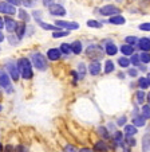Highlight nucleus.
<instances>
[{"label": "nucleus", "instance_id": "nucleus-1", "mask_svg": "<svg viewBox=\"0 0 150 152\" xmlns=\"http://www.w3.org/2000/svg\"><path fill=\"white\" fill-rule=\"evenodd\" d=\"M17 67H19V72H20V75H22L23 80H32L34 77V72H32V63L30 62L28 58H20L17 61Z\"/></svg>", "mask_w": 150, "mask_h": 152}, {"label": "nucleus", "instance_id": "nucleus-2", "mask_svg": "<svg viewBox=\"0 0 150 152\" xmlns=\"http://www.w3.org/2000/svg\"><path fill=\"white\" fill-rule=\"evenodd\" d=\"M31 61H32L34 67H36L40 72H44V70L48 69L47 58L43 54H40V53H34V54H31Z\"/></svg>", "mask_w": 150, "mask_h": 152}, {"label": "nucleus", "instance_id": "nucleus-3", "mask_svg": "<svg viewBox=\"0 0 150 152\" xmlns=\"http://www.w3.org/2000/svg\"><path fill=\"white\" fill-rule=\"evenodd\" d=\"M6 69H7V72H8V75L12 78V80L19 81L20 72H19V67H17V62H14V61H7Z\"/></svg>", "mask_w": 150, "mask_h": 152}, {"label": "nucleus", "instance_id": "nucleus-4", "mask_svg": "<svg viewBox=\"0 0 150 152\" xmlns=\"http://www.w3.org/2000/svg\"><path fill=\"white\" fill-rule=\"evenodd\" d=\"M0 88L6 89V92L8 94L9 93H14V88L11 85V77L6 72H3V70H0Z\"/></svg>", "mask_w": 150, "mask_h": 152}, {"label": "nucleus", "instance_id": "nucleus-5", "mask_svg": "<svg viewBox=\"0 0 150 152\" xmlns=\"http://www.w3.org/2000/svg\"><path fill=\"white\" fill-rule=\"evenodd\" d=\"M111 143L114 144V147H119V148H123L125 147V135L123 132H121V131H115V132L113 133V137L110 139Z\"/></svg>", "mask_w": 150, "mask_h": 152}, {"label": "nucleus", "instance_id": "nucleus-6", "mask_svg": "<svg viewBox=\"0 0 150 152\" xmlns=\"http://www.w3.org/2000/svg\"><path fill=\"white\" fill-rule=\"evenodd\" d=\"M86 54H87L90 58H93V59L96 61V59H101V58H102L103 51L101 50V47H99V46L93 45V46H90V47H87V49H86Z\"/></svg>", "mask_w": 150, "mask_h": 152}, {"label": "nucleus", "instance_id": "nucleus-7", "mask_svg": "<svg viewBox=\"0 0 150 152\" xmlns=\"http://www.w3.org/2000/svg\"><path fill=\"white\" fill-rule=\"evenodd\" d=\"M99 12H101V15H103V16H117V15H119V8L115 6H111V4H107V6L102 7V8L99 10Z\"/></svg>", "mask_w": 150, "mask_h": 152}, {"label": "nucleus", "instance_id": "nucleus-8", "mask_svg": "<svg viewBox=\"0 0 150 152\" xmlns=\"http://www.w3.org/2000/svg\"><path fill=\"white\" fill-rule=\"evenodd\" d=\"M94 152H110V145L105 140H98L94 143Z\"/></svg>", "mask_w": 150, "mask_h": 152}, {"label": "nucleus", "instance_id": "nucleus-9", "mask_svg": "<svg viewBox=\"0 0 150 152\" xmlns=\"http://www.w3.org/2000/svg\"><path fill=\"white\" fill-rule=\"evenodd\" d=\"M48 10H50V14L51 15H55V16H64L66 15V10L64 7H62L60 4H52V6L48 7Z\"/></svg>", "mask_w": 150, "mask_h": 152}, {"label": "nucleus", "instance_id": "nucleus-10", "mask_svg": "<svg viewBox=\"0 0 150 152\" xmlns=\"http://www.w3.org/2000/svg\"><path fill=\"white\" fill-rule=\"evenodd\" d=\"M0 14H7V15H14L16 14V10L14 6L6 1H0Z\"/></svg>", "mask_w": 150, "mask_h": 152}, {"label": "nucleus", "instance_id": "nucleus-11", "mask_svg": "<svg viewBox=\"0 0 150 152\" xmlns=\"http://www.w3.org/2000/svg\"><path fill=\"white\" fill-rule=\"evenodd\" d=\"M101 70H102V65L99 63V61H93V62L88 65V73H90L91 75H98L99 73H101Z\"/></svg>", "mask_w": 150, "mask_h": 152}, {"label": "nucleus", "instance_id": "nucleus-12", "mask_svg": "<svg viewBox=\"0 0 150 152\" xmlns=\"http://www.w3.org/2000/svg\"><path fill=\"white\" fill-rule=\"evenodd\" d=\"M138 133V128L134 126L133 124H126L123 126V135L125 137H131V136H136Z\"/></svg>", "mask_w": 150, "mask_h": 152}, {"label": "nucleus", "instance_id": "nucleus-13", "mask_svg": "<svg viewBox=\"0 0 150 152\" xmlns=\"http://www.w3.org/2000/svg\"><path fill=\"white\" fill-rule=\"evenodd\" d=\"M55 24H58L62 28H67V30H78L79 28V24L77 22H64V20H58Z\"/></svg>", "mask_w": 150, "mask_h": 152}, {"label": "nucleus", "instance_id": "nucleus-14", "mask_svg": "<svg viewBox=\"0 0 150 152\" xmlns=\"http://www.w3.org/2000/svg\"><path fill=\"white\" fill-rule=\"evenodd\" d=\"M141 152H150V133H145L141 139Z\"/></svg>", "mask_w": 150, "mask_h": 152}, {"label": "nucleus", "instance_id": "nucleus-15", "mask_svg": "<svg viewBox=\"0 0 150 152\" xmlns=\"http://www.w3.org/2000/svg\"><path fill=\"white\" fill-rule=\"evenodd\" d=\"M138 49L142 50V53L150 51V39L149 38H141V39H138Z\"/></svg>", "mask_w": 150, "mask_h": 152}, {"label": "nucleus", "instance_id": "nucleus-16", "mask_svg": "<svg viewBox=\"0 0 150 152\" xmlns=\"http://www.w3.org/2000/svg\"><path fill=\"white\" fill-rule=\"evenodd\" d=\"M96 133H98V135L101 136V139H102V140H105V141H107V140H110V139H111L110 132H109L107 128H106V126H103V125H101V126H98V128H96Z\"/></svg>", "mask_w": 150, "mask_h": 152}, {"label": "nucleus", "instance_id": "nucleus-17", "mask_svg": "<svg viewBox=\"0 0 150 152\" xmlns=\"http://www.w3.org/2000/svg\"><path fill=\"white\" fill-rule=\"evenodd\" d=\"M60 57H62V53L59 49H50L47 51V58L50 61H58Z\"/></svg>", "mask_w": 150, "mask_h": 152}, {"label": "nucleus", "instance_id": "nucleus-18", "mask_svg": "<svg viewBox=\"0 0 150 152\" xmlns=\"http://www.w3.org/2000/svg\"><path fill=\"white\" fill-rule=\"evenodd\" d=\"M131 121H133V125L134 126H137V128H142V126L146 125V121L147 120L142 117V115H138V116H136V117L131 118Z\"/></svg>", "mask_w": 150, "mask_h": 152}, {"label": "nucleus", "instance_id": "nucleus-19", "mask_svg": "<svg viewBox=\"0 0 150 152\" xmlns=\"http://www.w3.org/2000/svg\"><path fill=\"white\" fill-rule=\"evenodd\" d=\"M136 101L138 105H145V101H146V93L145 90H137L136 92Z\"/></svg>", "mask_w": 150, "mask_h": 152}, {"label": "nucleus", "instance_id": "nucleus-20", "mask_svg": "<svg viewBox=\"0 0 150 152\" xmlns=\"http://www.w3.org/2000/svg\"><path fill=\"white\" fill-rule=\"evenodd\" d=\"M6 28H7V31L8 32H14V31H16V27H17V23L15 22L14 19H11V18H7L6 19Z\"/></svg>", "mask_w": 150, "mask_h": 152}, {"label": "nucleus", "instance_id": "nucleus-21", "mask_svg": "<svg viewBox=\"0 0 150 152\" xmlns=\"http://www.w3.org/2000/svg\"><path fill=\"white\" fill-rule=\"evenodd\" d=\"M82 50H83V47H82V43H80L79 40H74V42L71 43V51H72L75 55L80 54Z\"/></svg>", "mask_w": 150, "mask_h": 152}, {"label": "nucleus", "instance_id": "nucleus-22", "mask_svg": "<svg viewBox=\"0 0 150 152\" xmlns=\"http://www.w3.org/2000/svg\"><path fill=\"white\" fill-rule=\"evenodd\" d=\"M121 53L125 55V57L129 58L134 54V47L130 46V45H123V46H121Z\"/></svg>", "mask_w": 150, "mask_h": 152}, {"label": "nucleus", "instance_id": "nucleus-23", "mask_svg": "<svg viewBox=\"0 0 150 152\" xmlns=\"http://www.w3.org/2000/svg\"><path fill=\"white\" fill-rule=\"evenodd\" d=\"M105 51L107 55H110V57H113V55H115L117 53H118V47L114 45V43H107L105 47Z\"/></svg>", "mask_w": 150, "mask_h": 152}, {"label": "nucleus", "instance_id": "nucleus-24", "mask_svg": "<svg viewBox=\"0 0 150 152\" xmlns=\"http://www.w3.org/2000/svg\"><path fill=\"white\" fill-rule=\"evenodd\" d=\"M16 35H17V39H22L24 35H26V23L24 22H20L16 27Z\"/></svg>", "mask_w": 150, "mask_h": 152}, {"label": "nucleus", "instance_id": "nucleus-25", "mask_svg": "<svg viewBox=\"0 0 150 152\" xmlns=\"http://www.w3.org/2000/svg\"><path fill=\"white\" fill-rule=\"evenodd\" d=\"M125 18L121 16V15H117V16H111L110 19H109V23L111 24H117V26H122V24H125Z\"/></svg>", "mask_w": 150, "mask_h": 152}, {"label": "nucleus", "instance_id": "nucleus-26", "mask_svg": "<svg viewBox=\"0 0 150 152\" xmlns=\"http://www.w3.org/2000/svg\"><path fill=\"white\" fill-rule=\"evenodd\" d=\"M138 88L141 90H146V89H149L150 88L149 81H147L146 77H139L138 78Z\"/></svg>", "mask_w": 150, "mask_h": 152}, {"label": "nucleus", "instance_id": "nucleus-27", "mask_svg": "<svg viewBox=\"0 0 150 152\" xmlns=\"http://www.w3.org/2000/svg\"><path fill=\"white\" fill-rule=\"evenodd\" d=\"M118 65H119V67H122V69H129V66H130V59H129L128 57H119Z\"/></svg>", "mask_w": 150, "mask_h": 152}, {"label": "nucleus", "instance_id": "nucleus-28", "mask_svg": "<svg viewBox=\"0 0 150 152\" xmlns=\"http://www.w3.org/2000/svg\"><path fill=\"white\" fill-rule=\"evenodd\" d=\"M103 70H105L106 74H111V73L115 70V66H114V62L110 59H107L105 62V67H103Z\"/></svg>", "mask_w": 150, "mask_h": 152}, {"label": "nucleus", "instance_id": "nucleus-29", "mask_svg": "<svg viewBox=\"0 0 150 152\" xmlns=\"http://www.w3.org/2000/svg\"><path fill=\"white\" fill-rule=\"evenodd\" d=\"M78 75H79V80H82V78L86 77V73H87V69H86V65L83 62H80L79 65H78V70H77Z\"/></svg>", "mask_w": 150, "mask_h": 152}, {"label": "nucleus", "instance_id": "nucleus-30", "mask_svg": "<svg viewBox=\"0 0 150 152\" xmlns=\"http://www.w3.org/2000/svg\"><path fill=\"white\" fill-rule=\"evenodd\" d=\"M141 115H142V117H143V118H146V120H150V106L147 105V104L142 105Z\"/></svg>", "mask_w": 150, "mask_h": 152}, {"label": "nucleus", "instance_id": "nucleus-31", "mask_svg": "<svg viewBox=\"0 0 150 152\" xmlns=\"http://www.w3.org/2000/svg\"><path fill=\"white\" fill-rule=\"evenodd\" d=\"M60 53H62V54H64L66 57H67V55H70L71 53V45H68V43H62V45H60Z\"/></svg>", "mask_w": 150, "mask_h": 152}, {"label": "nucleus", "instance_id": "nucleus-32", "mask_svg": "<svg viewBox=\"0 0 150 152\" xmlns=\"http://www.w3.org/2000/svg\"><path fill=\"white\" fill-rule=\"evenodd\" d=\"M36 22L40 24V27H42V28H44V30H52V31H54V32L58 30V27H57V26H54V24L44 23V22H42V20H39V19H36Z\"/></svg>", "mask_w": 150, "mask_h": 152}, {"label": "nucleus", "instance_id": "nucleus-33", "mask_svg": "<svg viewBox=\"0 0 150 152\" xmlns=\"http://www.w3.org/2000/svg\"><path fill=\"white\" fill-rule=\"evenodd\" d=\"M125 145L129 147V148H133V147L137 145V140L134 136H131V137H125Z\"/></svg>", "mask_w": 150, "mask_h": 152}, {"label": "nucleus", "instance_id": "nucleus-34", "mask_svg": "<svg viewBox=\"0 0 150 152\" xmlns=\"http://www.w3.org/2000/svg\"><path fill=\"white\" fill-rule=\"evenodd\" d=\"M130 65H133V66L138 67L139 65H141V59H139V54H133L130 57Z\"/></svg>", "mask_w": 150, "mask_h": 152}, {"label": "nucleus", "instance_id": "nucleus-35", "mask_svg": "<svg viewBox=\"0 0 150 152\" xmlns=\"http://www.w3.org/2000/svg\"><path fill=\"white\" fill-rule=\"evenodd\" d=\"M139 59H141V63H143V65L150 63V53H141L139 54Z\"/></svg>", "mask_w": 150, "mask_h": 152}, {"label": "nucleus", "instance_id": "nucleus-36", "mask_svg": "<svg viewBox=\"0 0 150 152\" xmlns=\"http://www.w3.org/2000/svg\"><path fill=\"white\" fill-rule=\"evenodd\" d=\"M17 15H19L20 20H22V22H24V23H26V22H28V20H30V15L27 14V12L24 11V10H20V11L17 12Z\"/></svg>", "mask_w": 150, "mask_h": 152}, {"label": "nucleus", "instance_id": "nucleus-37", "mask_svg": "<svg viewBox=\"0 0 150 152\" xmlns=\"http://www.w3.org/2000/svg\"><path fill=\"white\" fill-rule=\"evenodd\" d=\"M138 74H139V72H138V69H137V67H129V69H128V75H129V77L137 78V77H138Z\"/></svg>", "mask_w": 150, "mask_h": 152}, {"label": "nucleus", "instance_id": "nucleus-38", "mask_svg": "<svg viewBox=\"0 0 150 152\" xmlns=\"http://www.w3.org/2000/svg\"><path fill=\"white\" fill-rule=\"evenodd\" d=\"M63 152H79V149L72 144H66L64 148H63Z\"/></svg>", "mask_w": 150, "mask_h": 152}, {"label": "nucleus", "instance_id": "nucleus-39", "mask_svg": "<svg viewBox=\"0 0 150 152\" xmlns=\"http://www.w3.org/2000/svg\"><path fill=\"white\" fill-rule=\"evenodd\" d=\"M126 121H128V117L126 116H121V117L117 118L115 124H117V126H125L126 125Z\"/></svg>", "mask_w": 150, "mask_h": 152}, {"label": "nucleus", "instance_id": "nucleus-40", "mask_svg": "<svg viewBox=\"0 0 150 152\" xmlns=\"http://www.w3.org/2000/svg\"><path fill=\"white\" fill-rule=\"evenodd\" d=\"M87 26L91 27V28H101V27H102V24L99 23L98 20H88V22H87Z\"/></svg>", "mask_w": 150, "mask_h": 152}, {"label": "nucleus", "instance_id": "nucleus-41", "mask_svg": "<svg viewBox=\"0 0 150 152\" xmlns=\"http://www.w3.org/2000/svg\"><path fill=\"white\" fill-rule=\"evenodd\" d=\"M125 42H126V45H130V46H133V45L138 43V38H137V37H126Z\"/></svg>", "mask_w": 150, "mask_h": 152}, {"label": "nucleus", "instance_id": "nucleus-42", "mask_svg": "<svg viewBox=\"0 0 150 152\" xmlns=\"http://www.w3.org/2000/svg\"><path fill=\"white\" fill-rule=\"evenodd\" d=\"M14 152H28V148H27L24 144H19L17 147H15V151Z\"/></svg>", "mask_w": 150, "mask_h": 152}, {"label": "nucleus", "instance_id": "nucleus-43", "mask_svg": "<svg viewBox=\"0 0 150 152\" xmlns=\"http://www.w3.org/2000/svg\"><path fill=\"white\" fill-rule=\"evenodd\" d=\"M22 4L26 7H34L36 4V0H22Z\"/></svg>", "mask_w": 150, "mask_h": 152}, {"label": "nucleus", "instance_id": "nucleus-44", "mask_svg": "<svg viewBox=\"0 0 150 152\" xmlns=\"http://www.w3.org/2000/svg\"><path fill=\"white\" fill-rule=\"evenodd\" d=\"M68 32L67 31H55L52 32V37L54 38H62V37H67Z\"/></svg>", "mask_w": 150, "mask_h": 152}, {"label": "nucleus", "instance_id": "nucleus-45", "mask_svg": "<svg viewBox=\"0 0 150 152\" xmlns=\"http://www.w3.org/2000/svg\"><path fill=\"white\" fill-rule=\"evenodd\" d=\"M139 30H142V31H150V23L139 24Z\"/></svg>", "mask_w": 150, "mask_h": 152}, {"label": "nucleus", "instance_id": "nucleus-46", "mask_svg": "<svg viewBox=\"0 0 150 152\" xmlns=\"http://www.w3.org/2000/svg\"><path fill=\"white\" fill-rule=\"evenodd\" d=\"M54 1H55V0H43V6L50 7V6H52V4H54Z\"/></svg>", "mask_w": 150, "mask_h": 152}, {"label": "nucleus", "instance_id": "nucleus-47", "mask_svg": "<svg viewBox=\"0 0 150 152\" xmlns=\"http://www.w3.org/2000/svg\"><path fill=\"white\" fill-rule=\"evenodd\" d=\"M7 1H9L11 6H19V4H22V0H7Z\"/></svg>", "mask_w": 150, "mask_h": 152}, {"label": "nucleus", "instance_id": "nucleus-48", "mask_svg": "<svg viewBox=\"0 0 150 152\" xmlns=\"http://www.w3.org/2000/svg\"><path fill=\"white\" fill-rule=\"evenodd\" d=\"M79 152H94L93 148H88V147H83V148L79 149Z\"/></svg>", "mask_w": 150, "mask_h": 152}, {"label": "nucleus", "instance_id": "nucleus-49", "mask_svg": "<svg viewBox=\"0 0 150 152\" xmlns=\"http://www.w3.org/2000/svg\"><path fill=\"white\" fill-rule=\"evenodd\" d=\"M137 69H138V70H141V72H146V70H147V67H146V65H143V63H141V65H139V66L138 67H137Z\"/></svg>", "mask_w": 150, "mask_h": 152}, {"label": "nucleus", "instance_id": "nucleus-50", "mask_svg": "<svg viewBox=\"0 0 150 152\" xmlns=\"http://www.w3.org/2000/svg\"><path fill=\"white\" fill-rule=\"evenodd\" d=\"M122 152H131V148H129V147L125 145L123 148H122Z\"/></svg>", "mask_w": 150, "mask_h": 152}, {"label": "nucleus", "instance_id": "nucleus-51", "mask_svg": "<svg viewBox=\"0 0 150 152\" xmlns=\"http://www.w3.org/2000/svg\"><path fill=\"white\" fill-rule=\"evenodd\" d=\"M146 101H147V105L150 106V92L146 93Z\"/></svg>", "mask_w": 150, "mask_h": 152}, {"label": "nucleus", "instance_id": "nucleus-52", "mask_svg": "<svg viewBox=\"0 0 150 152\" xmlns=\"http://www.w3.org/2000/svg\"><path fill=\"white\" fill-rule=\"evenodd\" d=\"M118 78H121V80H123V78H125V73L119 72V73H118Z\"/></svg>", "mask_w": 150, "mask_h": 152}, {"label": "nucleus", "instance_id": "nucleus-53", "mask_svg": "<svg viewBox=\"0 0 150 152\" xmlns=\"http://www.w3.org/2000/svg\"><path fill=\"white\" fill-rule=\"evenodd\" d=\"M4 20L3 19H1V18H0V30H1V28H3V27H4Z\"/></svg>", "mask_w": 150, "mask_h": 152}, {"label": "nucleus", "instance_id": "nucleus-54", "mask_svg": "<svg viewBox=\"0 0 150 152\" xmlns=\"http://www.w3.org/2000/svg\"><path fill=\"white\" fill-rule=\"evenodd\" d=\"M3 40H4V35L1 34V31H0V43L3 42Z\"/></svg>", "mask_w": 150, "mask_h": 152}, {"label": "nucleus", "instance_id": "nucleus-55", "mask_svg": "<svg viewBox=\"0 0 150 152\" xmlns=\"http://www.w3.org/2000/svg\"><path fill=\"white\" fill-rule=\"evenodd\" d=\"M0 152H4V145L1 144V141H0Z\"/></svg>", "mask_w": 150, "mask_h": 152}, {"label": "nucleus", "instance_id": "nucleus-56", "mask_svg": "<svg viewBox=\"0 0 150 152\" xmlns=\"http://www.w3.org/2000/svg\"><path fill=\"white\" fill-rule=\"evenodd\" d=\"M146 78H147V81H149V85H150V73H147V75H146Z\"/></svg>", "mask_w": 150, "mask_h": 152}, {"label": "nucleus", "instance_id": "nucleus-57", "mask_svg": "<svg viewBox=\"0 0 150 152\" xmlns=\"http://www.w3.org/2000/svg\"><path fill=\"white\" fill-rule=\"evenodd\" d=\"M1 110H3V106H1V105H0V112H1Z\"/></svg>", "mask_w": 150, "mask_h": 152}, {"label": "nucleus", "instance_id": "nucleus-58", "mask_svg": "<svg viewBox=\"0 0 150 152\" xmlns=\"http://www.w3.org/2000/svg\"><path fill=\"white\" fill-rule=\"evenodd\" d=\"M117 1H118V3H121V1H122V0H117Z\"/></svg>", "mask_w": 150, "mask_h": 152}]
</instances>
